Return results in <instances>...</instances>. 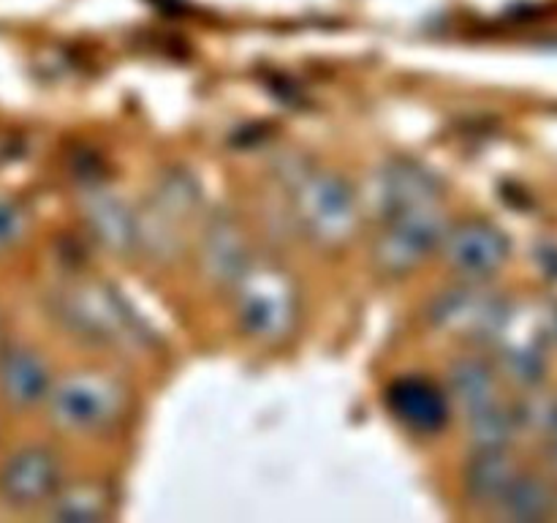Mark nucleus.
<instances>
[{"instance_id":"obj_1","label":"nucleus","mask_w":557,"mask_h":523,"mask_svg":"<svg viewBox=\"0 0 557 523\" xmlns=\"http://www.w3.org/2000/svg\"><path fill=\"white\" fill-rule=\"evenodd\" d=\"M54 321L87 346L107 352H136L147 343V330L112 287L79 281L63 287L49 300Z\"/></svg>"},{"instance_id":"obj_2","label":"nucleus","mask_w":557,"mask_h":523,"mask_svg":"<svg viewBox=\"0 0 557 523\" xmlns=\"http://www.w3.org/2000/svg\"><path fill=\"white\" fill-rule=\"evenodd\" d=\"M131 409L123 376L103 368H79L54 379L44 412L49 425L65 436H103L117 428Z\"/></svg>"},{"instance_id":"obj_3","label":"nucleus","mask_w":557,"mask_h":523,"mask_svg":"<svg viewBox=\"0 0 557 523\" xmlns=\"http://www.w3.org/2000/svg\"><path fill=\"white\" fill-rule=\"evenodd\" d=\"M292 216L315 248L337 251L351 243L362 227V205L343 174L310 169L292 185Z\"/></svg>"},{"instance_id":"obj_4","label":"nucleus","mask_w":557,"mask_h":523,"mask_svg":"<svg viewBox=\"0 0 557 523\" xmlns=\"http://www.w3.org/2000/svg\"><path fill=\"white\" fill-rule=\"evenodd\" d=\"M234 325L248 341L283 343L299 321V292L283 267L253 262L232 287Z\"/></svg>"},{"instance_id":"obj_5","label":"nucleus","mask_w":557,"mask_h":523,"mask_svg":"<svg viewBox=\"0 0 557 523\" xmlns=\"http://www.w3.org/2000/svg\"><path fill=\"white\" fill-rule=\"evenodd\" d=\"M139 212V251L169 262L183 251L185 232L201 212L199 183L183 169L161 174Z\"/></svg>"},{"instance_id":"obj_6","label":"nucleus","mask_w":557,"mask_h":523,"mask_svg":"<svg viewBox=\"0 0 557 523\" xmlns=\"http://www.w3.org/2000/svg\"><path fill=\"white\" fill-rule=\"evenodd\" d=\"M428 321L435 332L468 341H498L511 321V308L487 283L457 281L430 300Z\"/></svg>"},{"instance_id":"obj_7","label":"nucleus","mask_w":557,"mask_h":523,"mask_svg":"<svg viewBox=\"0 0 557 523\" xmlns=\"http://www.w3.org/2000/svg\"><path fill=\"white\" fill-rule=\"evenodd\" d=\"M449 223L444 207L384 218L373 238V265L386 278L413 276L428 265L430 256H438Z\"/></svg>"},{"instance_id":"obj_8","label":"nucleus","mask_w":557,"mask_h":523,"mask_svg":"<svg viewBox=\"0 0 557 523\" xmlns=\"http://www.w3.org/2000/svg\"><path fill=\"white\" fill-rule=\"evenodd\" d=\"M63 458L49 445H22L0 463V504L14 512H41L63 488Z\"/></svg>"},{"instance_id":"obj_9","label":"nucleus","mask_w":557,"mask_h":523,"mask_svg":"<svg viewBox=\"0 0 557 523\" xmlns=\"http://www.w3.org/2000/svg\"><path fill=\"white\" fill-rule=\"evenodd\" d=\"M509 251V238L495 223L484 218H466V221L449 223L438 256L457 281L487 283L504 270Z\"/></svg>"},{"instance_id":"obj_10","label":"nucleus","mask_w":557,"mask_h":523,"mask_svg":"<svg viewBox=\"0 0 557 523\" xmlns=\"http://www.w3.org/2000/svg\"><path fill=\"white\" fill-rule=\"evenodd\" d=\"M379 218L411 216V212L444 207V183L433 169L413 158H389L375 174L373 191Z\"/></svg>"},{"instance_id":"obj_11","label":"nucleus","mask_w":557,"mask_h":523,"mask_svg":"<svg viewBox=\"0 0 557 523\" xmlns=\"http://www.w3.org/2000/svg\"><path fill=\"white\" fill-rule=\"evenodd\" d=\"M79 210L90 238L117 259L139 254V212L107 183H87L79 191Z\"/></svg>"},{"instance_id":"obj_12","label":"nucleus","mask_w":557,"mask_h":523,"mask_svg":"<svg viewBox=\"0 0 557 523\" xmlns=\"http://www.w3.org/2000/svg\"><path fill=\"white\" fill-rule=\"evenodd\" d=\"M253 262L248 234L237 218L228 212H215L212 218H207L199 238V267L201 276L212 287L232 292L234 283L248 272Z\"/></svg>"},{"instance_id":"obj_13","label":"nucleus","mask_w":557,"mask_h":523,"mask_svg":"<svg viewBox=\"0 0 557 523\" xmlns=\"http://www.w3.org/2000/svg\"><path fill=\"white\" fill-rule=\"evenodd\" d=\"M386 409L403 428L417 436L441 434L455 412L446 387L417 374L400 376L386 387Z\"/></svg>"},{"instance_id":"obj_14","label":"nucleus","mask_w":557,"mask_h":523,"mask_svg":"<svg viewBox=\"0 0 557 523\" xmlns=\"http://www.w3.org/2000/svg\"><path fill=\"white\" fill-rule=\"evenodd\" d=\"M54 379L52 363L36 346L5 343L0 349V403L11 412H33L44 406Z\"/></svg>"},{"instance_id":"obj_15","label":"nucleus","mask_w":557,"mask_h":523,"mask_svg":"<svg viewBox=\"0 0 557 523\" xmlns=\"http://www.w3.org/2000/svg\"><path fill=\"white\" fill-rule=\"evenodd\" d=\"M444 387L451 409L471 414L498 401V368L479 354H460L449 363Z\"/></svg>"},{"instance_id":"obj_16","label":"nucleus","mask_w":557,"mask_h":523,"mask_svg":"<svg viewBox=\"0 0 557 523\" xmlns=\"http://www.w3.org/2000/svg\"><path fill=\"white\" fill-rule=\"evenodd\" d=\"M517 474L520 466L509 450H473L471 461L462 469V494L471 504L493 510Z\"/></svg>"},{"instance_id":"obj_17","label":"nucleus","mask_w":557,"mask_h":523,"mask_svg":"<svg viewBox=\"0 0 557 523\" xmlns=\"http://www.w3.org/2000/svg\"><path fill=\"white\" fill-rule=\"evenodd\" d=\"M557 504V496L553 485L547 483L539 474H517L515 483L509 485L504 496H500L498 504L493 507V512L506 521H542V518L553 515Z\"/></svg>"},{"instance_id":"obj_18","label":"nucleus","mask_w":557,"mask_h":523,"mask_svg":"<svg viewBox=\"0 0 557 523\" xmlns=\"http://www.w3.org/2000/svg\"><path fill=\"white\" fill-rule=\"evenodd\" d=\"M41 515L52 521H103L112 515V496L96 483H63Z\"/></svg>"},{"instance_id":"obj_19","label":"nucleus","mask_w":557,"mask_h":523,"mask_svg":"<svg viewBox=\"0 0 557 523\" xmlns=\"http://www.w3.org/2000/svg\"><path fill=\"white\" fill-rule=\"evenodd\" d=\"M466 428L473 450H509L520 423L515 409H506L504 403L495 401L466 414Z\"/></svg>"},{"instance_id":"obj_20","label":"nucleus","mask_w":557,"mask_h":523,"mask_svg":"<svg viewBox=\"0 0 557 523\" xmlns=\"http://www.w3.org/2000/svg\"><path fill=\"white\" fill-rule=\"evenodd\" d=\"M500 370L509 376L515 385L533 390L547 376V349L539 336L509 341L500 349Z\"/></svg>"},{"instance_id":"obj_21","label":"nucleus","mask_w":557,"mask_h":523,"mask_svg":"<svg viewBox=\"0 0 557 523\" xmlns=\"http://www.w3.org/2000/svg\"><path fill=\"white\" fill-rule=\"evenodd\" d=\"M33 229V212L22 199L0 194V256L11 254L27 240Z\"/></svg>"},{"instance_id":"obj_22","label":"nucleus","mask_w":557,"mask_h":523,"mask_svg":"<svg viewBox=\"0 0 557 523\" xmlns=\"http://www.w3.org/2000/svg\"><path fill=\"white\" fill-rule=\"evenodd\" d=\"M536 336L542 338L544 346H547V343H557V305L544 311V321L542 327H536Z\"/></svg>"},{"instance_id":"obj_23","label":"nucleus","mask_w":557,"mask_h":523,"mask_svg":"<svg viewBox=\"0 0 557 523\" xmlns=\"http://www.w3.org/2000/svg\"><path fill=\"white\" fill-rule=\"evenodd\" d=\"M549 452H553V463L557 469V406L553 419H549Z\"/></svg>"},{"instance_id":"obj_24","label":"nucleus","mask_w":557,"mask_h":523,"mask_svg":"<svg viewBox=\"0 0 557 523\" xmlns=\"http://www.w3.org/2000/svg\"><path fill=\"white\" fill-rule=\"evenodd\" d=\"M5 346V325H3V314H0V349Z\"/></svg>"},{"instance_id":"obj_25","label":"nucleus","mask_w":557,"mask_h":523,"mask_svg":"<svg viewBox=\"0 0 557 523\" xmlns=\"http://www.w3.org/2000/svg\"><path fill=\"white\" fill-rule=\"evenodd\" d=\"M555 512H557V504H555Z\"/></svg>"}]
</instances>
